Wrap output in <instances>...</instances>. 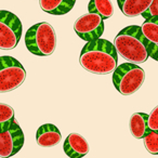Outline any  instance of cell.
<instances>
[{"label":"cell","instance_id":"6da1fadb","mask_svg":"<svg viewBox=\"0 0 158 158\" xmlns=\"http://www.w3.org/2000/svg\"><path fill=\"white\" fill-rule=\"evenodd\" d=\"M79 63L87 72L107 75L117 67L118 53L112 42L99 38L87 42L79 55Z\"/></svg>","mask_w":158,"mask_h":158},{"label":"cell","instance_id":"7a4b0ae2","mask_svg":"<svg viewBox=\"0 0 158 158\" xmlns=\"http://www.w3.org/2000/svg\"><path fill=\"white\" fill-rule=\"evenodd\" d=\"M114 46L117 53L131 63H144L148 59L147 40L141 31V27L131 25L123 28L115 38Z\"/></svg>","mask_w":158,"mask_h":158},{"label":"cell","instance_id":"3957f363","mask_svg":"<svg viewBox=\"0 0 158 158\" xmlns=\"http://www.w3.org/2000/svg\"><path fill=\"white\" fill-rule=\"evenodd\" d=\"M27 50L37 56H49L56 48V34L53 26L48 22L33 25L25 35Z\"/></svg>","mask_w":158,"mask_h":158},{"label":"cell","instance_id":"277c9868","mask_svg":"<svg viewBox=\"0 0 158 158\" xmlns=\"http://www.w3.org/2000/svg\"><path fill=\"white\" fill-rule=\"evenodd\" d=\"M113 84L123 95H131L142 87L145 80V72L135 63H123L115 68Z\"/></svg>","mask_w":158,"mask_h":158},{"label":"cell","instance_id":"5b68a950","mask_svg":"<svg viewBox=\"0 0 158 158\" xmlns=\"http://www.w3.org/2000/svg\"><path fill=\"white\" fill-rule=\"evenodd\" d=\"M26 79V70L13 56H0V93L18 89Z\"/></svg>","mask_w":158,"mask_h":158},{"label":"cell","instance_id":"8992f818","mask_svg":"<svg viewBox=\"0 0 158 158\" xmlns=\"http://www.w3.org/2000/svg\"><path fill=\"white\" fill-rule=\"evenodd\" d=\"M22 23L14 13L0 10V49L12 50L22 37Z\"/></svg>","mask_w":158,"mask_h":158},{"label":"cell","instance_id":"52a82bcc","mask_svg":"<svg viewBox=\"0 0 158 158\" xmlns=\"http://www.w3.org/2000/svg\"><path fill=\"white\" fill-rule=\"evenodd\" d=\"M104 19L94 12L82 14L76 20L74 29L82 40L89 42L102 37L104 33Z\"/></svg>","mask_w":158,"mask_h":158},{"label":"cell","instance_id":"ba28073f","mask_svg":"<svg viewBox=\"0 0 158 158\" xmlns=\"http://www.w3.org/2000/svg\"><path fill=\"white\" fill-rule=\"evenodd\" d=\"M24 133L14 119L8 129L0 132V157L8 158L18 154L24 145Z\"/></svg>","mask_w":158,"mask_h":158},{"label":"cell","instance_id":"9c48e42d","mask_svg":"<svg viewBox=\"0 0 158 158\" xmlns=\"http://www.w3.org/2000/svg\"><path fill=\"white\" fill-rule=\"evenodd\" d=\"M62 141L61 131L52 123H44L38 128L36 132V142L40 147L51 148L56 146Z\"/></svg>","mask_w":158,"mask_h":158},{"label":"cell","instance_id":"30bf717a","mask_svg":"<svg viewBox=\"0 0 158 158\" xmlns=\"http://www.w3.org/2000/svg\"><path fill=\"white\" fill-rule=\"evenodd\" d=\"M64 152L70 158H80L86 156L90 151V147L85 139L79 133H70L64 141Z\"/></svg>","mask_w":158,"mask_h":158},{"label":"cell","instance_id":"8fae6325","mask_svg":"<svg viewBox=\"0 0 158 158\" xmlns=\"http://www.w3.org/2000/svg\"><path fill=\"white\" fill-rule=\"evenodd\" d=\"M153 0H117L118 7L123 15L135 18L146 11Z\"/></svg>","mask_w":158,"mask_h":158},{"label":"cell","instance_id":"7c38bea8","mask_svg":"<svg viewBox=\"0 0 158 158\" xmlns=\"http://www.w3.org/2000/svg\"><path fill=\"white\" fill-rule=\"evenodd\" d=\"M76 0H39L42 11L52 15H63L74 8Z\"/></svg>","mask_w":158,"mask_h":158},{"label":"cell","instance_id":"4fadbf2b","mask_svg":"<svg viewBox=\"0 0 158 158\" xmlns=\"http://www.w3.org/2000/svg\"><path fill=\"white\" fill-rule=\"evenodd\" d=\"M148 115L145 113H134L130 118L129 128L132 136L138 140L143 139L147 133H148Z\"/></svg>","mask_w":158,"mask_h":158},{"label":"cell","instance_id":"5bb4252c","mask_svg":"<svg viewBox=\"0 0 158 158\" xmlns=\"http://www.w3.org/2000/svg\"><path fill=\"white\" fill-rule=\"evenodd\" d=\"M141 31L147 41L158 44V16L145 19L141 25Z\"/></svg>","mask_w":158,"mask_h":158},{"label":"cell","instance_id":"9a60e30c","mask_svg":"<svg viewBox=\"0 0 158 158\" xmlns=\"http://www.w3.org/2000/svg\"><path fill=\"white\" fill-rule=\"evenodd\" d=\"M88 12H94L100 14L104 20H107L114 13V8L110 0H90Z\"/></svg>","mask_w":158,"mask_h":158},{"label":"cell","instance_id":"2e32d148","mask_svg":"<svg viewBox=\"0 0 158 158\" xmlns=\"http://www.w3.org/2000/svg\"><path fill=\"white\" fill-rule=\"evenodd\" d=\"M14 119L13 108L8 104L0 103V132L8 129Z\"/></svg>","mask_w":158,"mask_h":158},{"label":"cell","instance_id":"e0dca14e","mask_svg":"<svg viewBox=\"0 0 158 158\" xmlns=\"http://www.w3.org/2000/svg\"><path fill=\"white\" fill-rule=\"evenodd\" d=\"M144 146L148 153L153 155H158V132L151 131L143 138Z\"/></svg>","mask_w":158,"mask_h":158},{"label":"cell","instance_id":"ac0fdd59","mask_svg":"<svg viewBox=\"0 0 158 158\" xmlns=\"http://www.w3.org/2000/svg\"><path fill=\"white\" fill-rule=\"evenodd\" d=\"M147 125H148V129L151 131L158 132V105L148 115Z\"/></svg>","mask_w":158,"mask_h":158},{"label":"cell","instance_id":"d6986e66","mask_svg":"<svg viewBox=\"0 0 158 158\" xmlns=\"http://www.w3.org/2000/svg\"><path fill=\"white\" fill-rule=\"evenodd\" d=\"M141 15L144 19H149L153 16H158V0H153V2L148 7L146 11L143 12Z\"/></svg>","mask_w":158,"mask_h":158},{"label":"cell","instance_id":"ffe728a7","mask_svg":"<svg viewBox=\"0 0 158 158\" xmlns=\"http://www.w3.org/2000/svg\"><path fill=\"white\" fill-rule=\"evenodd\" d=\"M147 51H148V56L158 62V44L147 41Z\"/></svg>","mask_w":158,"mask_h":158}]
</instances>
